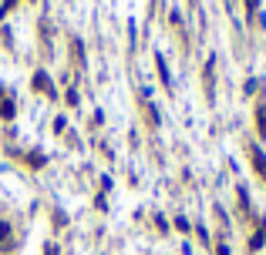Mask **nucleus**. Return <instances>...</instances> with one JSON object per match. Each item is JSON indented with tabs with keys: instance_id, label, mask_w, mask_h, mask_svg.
Here are the masks:
<instances>
[{
	"instance_id": "nucleus-1",
	"label": "nucleus",
	"mask_w": 266,
	"mask_h": 255,
	"mask_svg": "<svg viewBox=\"0 0 266 255\" xmlns=\"http://www.w3.org/2000/svg\"><path fill=\"white\" fill-rule=\"evenodd\" d=\"M155 64H159V74H162V84H169L172 88V78H169V67H165V61H162L159 54H155Z\"/></svg>"
},
{
	"instance_id": "nucleus-2",
	"label": "nucleus",
	"mask_w": 266,
	"mask_h": 255,
	"mask_svg": "<svg viewBox=\"0 0 266 255\" xmlns=\"http://www.w3.org/2000/svg\"><path fill=\"white\" fill-rule=\"evenodd\" d=\"M34 88H37V91H51V81H48V74H34Z\"/></svg>"
},
{
	"instance_id": "nucleus-3",
	"label": "nucleus",
	"mask_w": 266,
	"mask_h": 255,
	"mask_svg": "<svg viewBox=\"0 0 266 255\" xmlns=\"http://www.w3.org/2000/svg\"><path fill=\"white\" fill-rule=\"evenodd\" d=\"M253 161H256V171H259V175H266V158L259 155V148H253Z\"/></svg>"
},
{
	"instance_id": "nucleus-4",
	"label": "nucleus",
	"mask_w": 266,
	"mask_h": 255,
	"mask_svg": "<svg viewBox=\"0 0 266 255\" xmlns=\"http://www.w3.org/2000/svg\"><path fill=\"white\" fill-rule=\"evenodd\" d=\"M0 114H4V118H14V101H4V108H0Z\"/></svg>"
},
{
	"instance_id": "nucleus-5",
	"label": "nucleus",
	"mask_w": 266,
	"mask_h": 255,
	"mask_svg": "<svg viewBox=\"0 0 266 255\" xmlns=\"http://www.w3.org/2000/svg\"><path fill=\"white\" fill-rule=\"evenodd\" d=\"M7 232H10L7 225H0V245H4V242H7Z\"/></svg>"
},
{
	"instance_id": "nucleus-6",
	"label": "nucleus",
	"mask_w": 266,
	"mask_h": 255,
	"mask_svg": "<svg viewBox=\"0 0 266 255\" xmlns=\"http://www.w3.org/2000/svg\"><path fill=\"white\" fill-rule=\"evenodd\" d=\"M256 4H259V0H250V7H256Z\"/></svg>"
}]
</instances>
